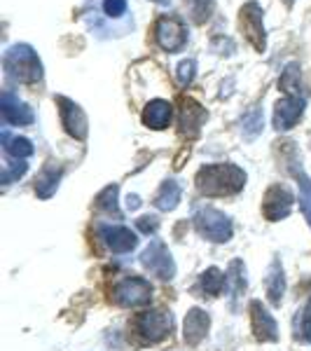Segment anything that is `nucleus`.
<instances>
[{
	"label": "nucleus",
	"instance_id": "35",
	"mask_svg": "<svg viewBox=\"0 0 311 351\" xmlns=\"http://www.w3.org/2000/svg\"><path fill=\"white\" fill-rule=\"evenodd\" d=\"M140 206V199H138V197H136V195H129L127 197V208H132V211H134V208H138Z\"/></svg>",
	"mask_w": 311,
	"mask_h": 351
},
{
	"label": "nucleus",
	"instance_id": "13",
	"mask_svg": "<svg viewBox=\"0 0 311 351\" xmlns=\"http://www.w3.org/2000/svg\"><path fill=\"white\" fill-rule=\"evenodd\" d=\"M206 120L208 112L201 104H197L195 99H188V96L180 99V134L188 136V138H195L201 132Z\"/></svg>",
	"mask_w": 311,
	"mask_h": 351
},
{
	"label": "nucleus",
	"instance_id": "15",
	"mask_svg": "<svg viewBox=\"0 0 311 351\" xmlns=\"http://www.w3.org/2000/svg\"><path fill=\"white\" fill-rule=\"evenodd\" d=\"M0 112H3L5 122L14 124V127H24V124H33L36 122V112L28 104L14 96L12 92H3V99H0Z\"/></svg>",
	"mask_w": 311,
	"mask_h": 351
},
{
	"label": "nucleus",
	"instance_id": "12",
	"mask_svg": "<svg viewBox=\"0 0 311 351\" xmlns=\"http://www.w3.org/2000/svg\"><path fill=\"white\" fill-rule=\"evenodd\" d=\"M96 232H99V239L105 243V248L112 253H129L138 246V237L122 225H101Z\"/></svg>",
	"mask_w": 311,
	"mask_h": 351
},
{
	"label": "nucleus",
	"instance_id": "10",
	"mask_svg": "<svg viewBox=\"0 0 311 351\" xmlns=\"http://www.w3.org/2000/svg\"><path fill=\"white\" fill-rule=\"evenodd\" d=\"M293 204H295V195H293L286 185H271V188L264 192L262 213L267 220L276 223V220H284L290 216Z\"/></svg>",
	"mask_w": 311,
	"mask_h": 351
},
{
	"label": "nucleus",
	"instance_id": "31",
	"mask_svg": "<svg viewBox=\"0 0 311 351\" xmlns=\"http://www.w3.org/2000/svg\"><path fill=\"white\" fill-rule=\"evenodd\" d=\"M211 10H213V0H192V14H195V21L201 24L211 16Z\"/></svg>",
	"mask_w": 311,
	"mask_h": 351
},
{
	"label": "nucleus",
	"instance_id": "11",
	"mask_svg": "<svg viewBox=\"0 0 311 351\" xmlns=\"http://www.w3.org/2000/svg\"><path fill=\"white\" fill-rule=\"evenodd\" d=\"M304 106H307V101L302 96H286V99H281L274 108L276 132H288V129L295 127L304 115Z\"/></svg>",
	"mask_w": 311,
	"mask_h": 351
},
{
	"label": "nucleus",
	"instance_id": "18",
	"mask_svg": "<svg viewBox=\"0 0 311 351\" xmlns=\"http://www.w3.org/2000/svg\"><path fill=\"white\" fill-rule=\"evenodd\" d=\"M61 176H64V167H56L52 162L45 164L42 171L38 173V178H36V195L40 197V199H49L56 192V188H59Z\"/></svg>",
	"mask_w": 311,
	"mask_h": 351
},
{
	"label": "nucleus",
	"instance_id": "36",
	"mask_svg": "<svg viewBox=\"0 0 311 351\" xmlns=\"http://www.w3.org/2000/svg\"><path fill=\"white\" fill-rule=\"evenodd\" d=\"M286 3H288V5H293V3H295V0H286Z\"/></svg>",
	"mask_w": 311,
	"mask_h": 351
},
{
	"label": "nucleus",
	"instance_id": "6",
	"mask_svg": "<svg viewBox=\"0 0 311 351\" xmlns=\"http://www.w3.org/2000/svg\"><path fill=\"white\" fill-rule=\"evenodd\" d=\"M171 328H173V316L164 309L140 311L134 319V330L143 339H148V342H162L171 332Z\"/></svg>",
	"mask_w": 311,
	"mask_h": 351
},
{
	"label": "nucleus",
	"instance_id": "25",
	"mask_svg": "<svg viewBox=\"0 0 311 351\" xmlns=\"http://www.w3.org/2000/svg\"><path fill=\"white\" fill-rule=\"evenodd\" d=\"M227 286H229L232 300H236V298L241 295V293L246 291V269H244V263H241V260H234V263L229 265Z\"/></svg>",
	"mask_w": 311,
	"mask_h": 351
},
{
	"label": "nucleus",
	"instance_id": "3",
	"mask_svg": "<svg viewBox=\"0 0 311 351\" xmlns=\"http://www.w3.org/2000/svg\"><path fill=\"white\" fill-rule=\"evenodd\" d=\"M195 228L197 232L208 241H216V243H223V241H229L232 239V218L227 213L218 211L213 206H203L199 211L195 213Z\"/></svg>",
	"mask_w": 311,
	"mask_h": 351
},
{
	"label": "nucleus",
	"instance_id": "22",
	"mask_svg": "<svg viewBox=\"0 0 311 351\" xmlns=\"http://www.w3.org/2000/svg\"><path fill=\"white\" fill-rule=\"evenodd\" d=\"M293 337L297 342L311 344V298L297 309L295 319H293Z\"/></svg>",
	"mask_w": 311,
	"mask_h": 351
},
{
	"label": "nucleus",
	"instance_id": "28",
	"mask_svg": "<svg viewBox=\"0 0 311 351\" xmlns=\"http://www.w3.org/2000/svg\"><path fill=\"white\" fill-rule=\"evenodd\" d=\"M288 171L293 173V178L299 183V188H302V192L307 195V199L311 197V178L307 173H304V169H302V162L297 160V155H295V150H293V155H290V160H288Z\"/></svg>",
	"mask_w": 311,
	"mask_h": 351
},
{
	"label": "nucleus",
	"instance_id": "9",
	"mask_svg": "<svg viewBox=\"0 0 311 351\" xmlns=\"http://www.w3.org/2000/svg\"><path fill=\"white\" fill-rule=\"evenodd\" d=\"M56 106H59V115H61V124H64L66 134L73 136L77 141H84L89 134V122L87 115L75 101L66 99V96H56Z\"/></svg>",
	"mask_w": 311,
	"mask_h": 351
},
{
	"label": "nucleus",
	"instance_id": "4",
	"mask_svg": "<svg viewBox=\"0 0 311 351\" xmlns=\"http://www.w3.org/2000/svg\"><path fill=\"white\" fill-rule=\"evenodd\" d=\"M110 295L120 307H143L152 300V284L143 276H124L112 286Z\"/></svg>",
	"mask_w": 311,
	"mask_h": 351
},
{
	"label": "nucleus",
	"instance_id": "27",
	"mask_svg": "<svg viewBox=\"0 0 311 351\" xmlns=\"http://www.w3.org/2000/svg\"><path fill=\"white\" fill-rule=\"evenodd\" d=\"M262 122H264L262 110L251 108L244 117H241V134H244L246 138H256V136L262 132Z\"/></svg>",
	"mask_w": 311,
	"mask_h": 351
},
{
	"label": "nucleus",
	"instance_id": "8",
	"mask_svg": "<svg viewBox=\"0 0 311 351\" xmlns=\"http://www.w3.org/2000/svg\"><path fill=\"white\" fill-rule=\"evenodd\" d=\"M155 40L164 52H180L188 43V28L178 16H160L155 24Z\"/></svg>",
	"mask_w": 311,
	"mask_h": 351
},
{
	"label": "nucleus",
	"instance_id": "30",
	"mask_svg": "<svg viewBox=\"0 0 311 351\" xmlns=\"http://www.w3.org/2000/svg\"><path fill=\"white\" fill-rule=\"evenodd\" d=\"M195 73H197V64L192 59L183 61V64L178 66L176 71V80L180 87H188V84H192V80H195Z\"/></svg>",
	"mask_w": 311,
	"mask_h": 351
},
{
	"label": "nucleus",
	"instance_id": "34",
	"mask_svg": "<svg viewBox=\"0 0 311 351\" xmlns=\"http://www.w3.org/2000/svg\"><path fill=\"white\" fill-rule=\"evenodd\" d=\"M299 208H302L304 218H307V223H309V228H311V202L307 199V197H302V199H299Z\"/></svg>",
	"mask_w": 311,
	"mask_h": 351
},
{
	"label": "nucleus",
	"instance_id": "23",
	"mask_svg": "<svg viewBox=\"0 0 311 351\" xmlns=\"http://www.w3.org/2000/svg\"><path fill=\"white\" fill-rule=\"evenodd\" d=\"M225 286H227V274H225V271H220L218 267H208L201 274V288H203V293H206V295H211V298L220 295Z\"/></svg>",
	"mask_w": 311,
	"mask_h": 351
},
{
	"label": "nucleus",
	"instance_id": "16",
	"mask_svg": "<svg viewBox=\"0 0 311 351\" xmlns=\"http://www.w3.org/2000/svg\"><path fill=\"white\" fill-rule=\"evenodd\" d=\"M208 328H211V316L199 307L190 309L183 321V339L190 344V347H197V344L206 337Z\"/></svg>",
	"mask_w": 311,
	"mask_h": 351
},
{
	"label": "nucleus",
	"instance_id": "21",
	"mask_svg": "<svg viewBox=\"0 0 311 351\" xmlns=\"http://www.w3.org/2000/svg\"><path fill=\"white\" fill-rule=\"evenodd\" d=\"M0 138H3V150L8 152V157H12V160H26V157L33 155V143L24 136H12L5 129L3 134H0Z\"/></svg>",
	"mask_w": 311,
	"mask_h": 351
},
{
	"label": "nucleus",
	"instance_id": "20",
	"mask_svg": "<svg viewBox=\"0 0 311 351\" xmlns=\"http://www.w3.org/2000/svg\"><path fill=\"white\" fill-rule=\"evenodd\" d=\"M180 197H183V188H180L178 180H164L162 188L157 190V195L152 197V204H155L160 211H173L178 206Z\"/></svg>",
	"mask_w": 311,
	"mask_h": 351
},
{
	"label": "nucleus",
	"instance_id": "24",
	"mask_svg": "<svg viewBox=\"0 0 311 351\" xmlns=\"http://www.w3.org/2000/svg\"><path fill=\"white\" fill-rule=\"evenodd\" d=\"M279 87L284 89V92L288 96H299V92H302V75H299V64H288L284 75H281L279 80Z\"/></svg>",
	"mask_w": 311,
	"mask_h": 351
},
{
	"label": "nucleus",
	"instance_id": "29",
	"mask_svg": "<svg viewBox=\"0 0 311 351\" xmlns=\"http://www.w3.org/2000/svg\"><path fill=\"white\" fill-rule=\"evenodd\" d=\"M28 171V164L24 160H14L12 164H8V167L3 169V185H10L14 183V180H19L21 176H24Z\"/></svg>",
	"mask_w": 311,
	"mask_h": 351
},
{
	"label": "nucleus",
	"instance_id": "1",
	"mask_svg": "<svg viewBox=\"0 0 311 351\" xmlns=\"http://www.w3.org/2000/svg\"><path fill=\"white\" fill-rule=\"evenodd\" d=\"M197 190L206 197H229L246 188V171L236 164H206L197 171Z\"/></svg>",
	"mask_w": 311,
	"mask_h": 351
},
{
	"label": "nucleus",
	"instance_id": "14",
	"mask_svg": "<svg viewBox=\"0 0 311 351\" xmlns=\"http://www.w3.org/2000/svg\"><path fill=\"white\" fill-rule=\"evenodd\" d=\"M251 326L260 342H276V339H279L276 319L269 314V309L264 307L260 300H253L251 302Z\"/></svg>",
	"mask_w": 311,
	"mask_h": 351
},
{
	"label": "nucleus",
	"instance_id": "19",
	"mask_svg": "<svg viewBox=\"0 0 311 351\" xmlns=\"http://www.w3.org/2000/svg\"><path fill=\"white\" fill-rule=\"evenodd\" d=\"M264 288H267V298L271 304H281L286 293V276H284V265L281 260H274L267 269V279H264Z\"/></svg>",
	"mask_w": 311,
	"mask_h": 351
},
{
	"label": "nucleus",
	"instance_id": "7",
	"mask_svg": "<svg viewBox=\"0 0 311 351\" xmlns=\"http://www.w3.org/2000/svg\"><path fill=\"white\" fill-rule=\"evenodd\" d=\"M140 263L150 271L152 276L162 281H171L176 276V263H173L171 251L166 248V243L160 239H152L150 246L140 253Z\"/></svg>",
	"mask_w": 311,
	"mask_h": 351
},
{
	"label": "nucleus",
	"instance_id": "26",
	"mask_svg": "<svg viewBox=\"0 0 311 351\" xmlns=\"http://www.w3.org/2000/svg\"><path fill=\"white\" fill-rule=\"evenodd\" d=\"M117 195H120V188H117V185H108L105 190H101L99 197H96V208L105 211L108 216L120 218V208H117Z\"/></svg>",
	"mask_w": 311,
	"mask_h": 351
},
{
	"label": "nucleus",
	"instance_id": "33",
	"mask_svg": "<svg viewBox=\"0 0 311 351\" xmlns=\"http://www.w3.org/2000/svg\"><path fill=\"white\" fill-rule=\"evenodd\" d=\"M136 225H138L140 232H145V234H152V232H157V228H160V220H157L155 216H143L136 220Z\"/></svg>",
	"mask_w": 311,
	"mask_h": 351
},
{
	"label": "nucleus",
	"instance_id": "17",
	"mask_svg": "<svg viewBox=\"0 0 311 351\" xmlns=\"http://www.w3.org/2000/svg\"><path fill=\"white\" fill-rule=\"evenodd\" d=\"M171 117H173V106L164 99H155L143 108L140 120H143L145 127L157 129V132H160V129H166L169 124H171Z\"/></svg>",
	"mask_w": 311,
	"mask_h": 351
},
{
	"label": "nucleus",
	"instance_id": "2",
	"mask_svg": "<svg viewBox=\"0 0 311 351\" xmlns=\"http://www.w3.org/2000/svg\"><path fill=\"white\" fill-rule=\"evenodd\" d=\"M3 66L10 80L19 84H36L42 80V61L26 43H16L3 54Z\"/></svg>",
	"mask_w": 311,
	"mask_h": 351
},
{
	"label": "nucleus",
	"instance_id": "5",
	"mask_svg": "<svg viewBox=\"0 0 311 351\" xmlns=\"http://www.w3.org/2000/svg\"><path fill=\"white\" fill-rule=\"evenodd\" d=\"M239 26L244 31L246 40L256 52H264L267 49V31H264V10L260 8L256 0L246 3L239 12Z\"/></svg>",
	"mask_w": 311,
	"mask_h": 351
},
{
	"label": "nucleus",
	"instance_id": "32",
	"mask_svg": "<svg viewBox=\"0 0 311 351\" xmlns=\"http://www.w3.org/2000/svg\"><path fill=\"white\" fill-rule=\"evenodd\" d=\"M103 12L117 19V16L127 12V0H103Z\"/></svg>",
	"mask_w": 311,
	"mask_h": 351
}]
</instances>
